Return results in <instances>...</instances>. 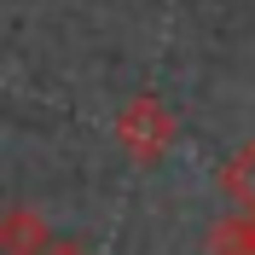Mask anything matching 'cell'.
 Here are the masks:
<instances>
[{
  "label": "cell",
  "instance_id": "obj_5",
  "mask_svg": "<svg viewBox=\"0 0 255 255\" xmlns=\"http://www.w3.org/2000/svg\"><path fill=\"white\" fill-rule=\"evenodd\" d=\"M41 255H93V250H87V244H64V238H52Z\"/></svg>",
  "mask_w": 255,
  "mask_h": 255
},
{
  "label": "cell",
  "instance_id": "obj_3",
  "mask_svg": "<svg viewBox=\"0 0 255 255\" xmlns=\"http://www.w3.org/2000/svg\"><path fill=\"white\" fill-rule=\"evenodd\" d=\"M203 255H255V215L238 209L203 232Z\"/></svg>",
  "mask_w": 255,
  "mask_h": 255
},
{
  "label": "cell",
  "instance_id": "obj_2",
  "mask_svg": "<svg viewBox=\"0 0 255 255\" xmlns=\"http://www.w3.org/2000/svg\"><path fill=\"white\" fill-rule=\"evenodd\" d=\"M47 244H52V232L35 209H6L0 215V255H41Z\"/></svg>",
  "mask_w": 255,
  "mask_h": 255
},
{
  "label": "cell",
  "instance_id": "obj_4",
  "mask_svg": "<svg viewBox=\"0 0 255 255\" xmlns=\"http://www.w3.org/2000/svg\"><path fill=\"white\" fill-rule=\"evenodd\" d=\"M221 191H226L238 209H250V215H255V145H244L238 157H226V168H221Z\"/></svg>",
  "mask_w": 255,
  "mask_h": 255
},
{
  "label": "cell",
  "instance_id": "obj_1",
  "mask_svg": "<svg viewBox=\"0 0 255 255\" xmlns=\"http://www.w3.org/2000/svg\"><path fill=\"white\" fill-rule=\"evenodd\" d=\"M174 139H180V122L157 93H139V99H128L122 111H116V145L133 162H157Z\"/></svg>",
  "mask_w": 255,
  "mask_h": 255
}]
</instances>
